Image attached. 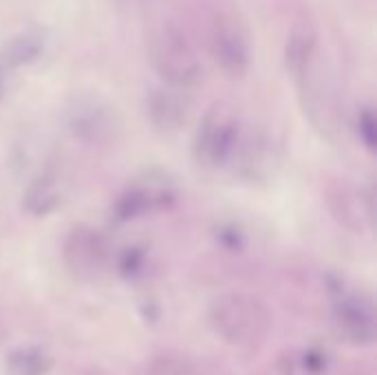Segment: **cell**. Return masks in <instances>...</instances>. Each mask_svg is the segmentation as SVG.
Here are the masks:
<instances>
[{"label": "cell", "instance_id": "cell-1", "mask_svg": "<svg viewBox=\"0 0 377 375\" xmlns=\"http://www.w3.org/2000/svg\"><path fill=\"white\" fill-rule=\"evenodd\" d=\"M207 325L214 336L234 349H259L271 329V313L249 294H221L207 307Z\"/></svg>", "mask_w": 377, "mask_h": 375}, {"label": "cell", "instance_id": "cell-2", "mask_svg": "<svg viewBox=\"0 0 377 375\" xmlns=\"http://www.w3.org/2000/svg\"><path fill=\"white\" fill-rule=\"evenodd\" d=\"M148 57L161 82L170 88L188 91L199 86L205 78L203 62L190 38L179 27L163 22L148 42Z\"/></svg>", "mask_w": 377, "mask_h": 375}, {"label": "cell", "instance_id": "cell-3", "mask_svg": "<svg viewBox=\"0 0 377 375\" xmlns=\"http://www.w3.org/2000/svg\"><path fill=\"white\" fill-rule=\"evenodd\" d=\"M245 146L243 126L236 111L228 104H214L197 128L192 142V157L205 170L234 166Z\"/></svg>", "mask_w": 377, "mask_h": 375}, {"label": "cell", "instance_id": "cell-4", "mask_svg": "<svg viewBox=\"0 0 377 375\" xmlns=\"http://www.w3.org/2000/svg\"><path fill=\"white\" fill-rule=\"evenodd\" d=\"M67 130L86 146H109L122 132V117L109 100L95 93H80L64 109Z\"/></svg>", "mask_w": 377, "mask_h": 375}, {"label": "cell", "instance_id": "cell-5", "mask_svg": "<svg viewBox=\"0 0 377 375\" xmlns=\"http://www.w3.org/2000/svg\"><path fill=\"white\" fill-rule=\"evenodd\" d=\"M207 49L217 67L228 78H243L249 69V40L232 16L217 13L207 29Z\"/></svg>", "mask_w": 377, "mask_h": 375}, {"label": "cell", "instance_id": "cell-6", "mask_svg": "<svg viewBox=\"0 0 377 375\" xmlns=\"http://www.w3.org/2000/svg\"><path fill=\"white\" fill-rule=\"evenodd\" d=\"M336 334L353 347H371L377 336L373 300L362 292H340L331 305Z\"/></svg>", "mask_w": 377, "mask_h": 375}, {"label": "cell", "instance_id": "cell-7", "mask_svg": "<svg viewBox=\"0 0 377 375\" xmlns=\"http://www.w3.org/2000/svg\"><path fill=\"white\" fill-rule=\"evenodd\" d=\"M144 113L155 130L163 135H172L190 122L192 100L186 91H179V88H153L144 100Z\"/></svg>", "mask_w": 377, "mask_h": 375}, {"label": "cell", "instance_id": "cell-8", "mask_svg": "<svg viewBox=\"0 0 377 375\" xmlns=\"http://www.w3.org/2000/svg\"><path fill=\"white\" fill-rule=\"evenodd\" d=\"M107 250L109 247L104 243L102 234H97V230L78 228L67 238L64 259L78 276L95 278L100 276V272H104V267H107V261H109Z\"/></svg>", "mask_w": 377, "mask_h": 375}, {"label": "cell", "instance_id": "cell-9", "mask_svg": "<svg viewBox=\"0 0 377 375\" xmlns=\"http://www.w3.org/2000/svg\"><path fill=\"white\" fill-rule=\"evenodd\" d=\"M172 199L174 192L168 188V184H137L117 199L115 210L119 219H139L150 212H157V210H163Z\"/></svg>", "mask_w": 377, "mask_h": 375}, {"label": "cell", "instance_id": "cell-10", "mask_svg": "<svg viewBox=\"0 0 377 375\" xmlns=\"http://www.w3.org/2000/svg\"><path fill=\"white\" fill-rule=\"evenodd\" d=\"M64 197H67V179L55 170H47L38 175L27 186L22 205L29 214L47 217L64 203Z\"/></svg>", "mask_w": 377, "mask_h": 375}, {"label": "cell", "instance_id": "cell-11", "mask_svg": "<svg viewBox=\"0 0 377 375\" xmlns=\"http://www.w3.org/2000/svg\"><path fill=\"white\" fill-rule=\"evenodd\" d=\"M47 49V38L38 29H22L13 34L0 49V67L7 73L22 67H32L44 55Z\"/></svg>", "mask_w": 377, "mask_h": 375}, {"label": "cell", "instance_id": "cell-12", "mask_svg": "<svg viewBox=\"0 0 377 375\" xmlns=\"http://www.w3.org/2000/svg\"><path fill=\"white\" fill-rule=\"evenodd\" d=\"M315 51H318V38L313 29L307 22L294 25L285 42V64L296 80L303 78L315 62Z\"/></svg>", "mask_w": 377, "mask_h": 375}, {"label": "cell", "instance_id": "cell-13", "mask_svg": "<svg viewBox=\"0 0 377 375\" xmlns=\"http://www.w3.org/2000/svg\"><path fill=\"white\" fill-rule=\"evenodd\" d=\"M53 369V355L38 344H22L5 360L7 375H49Z\"/></svg>", "mask_w": 377, "mask_h": 375}, {"label": "cell", "instance_id": "cell-14", "mask_svg": "<svg viewBox=\"0 0 377 375\" xmlns=\"http://www.w3.org/2000/svg\"><path fill=\"white\" fill-rule=\"evenodd\" d=\"M280 375H327L329 357L315 347H298L285 351L278 360Z\"/></svg>", "mask_w": 377, "mask_h": 375}, {"label": "cell", "instance_id": "cell-15", "mask_svg": "<svg viewBox=\"0 0 377 375\" xmlns=\"http://www.w3.org/2000/svg\"><path fill=\"white\" fill-rule=\"evenodd\" d=\"M331 210L349 228H362L364 219H371V207L364 205V197L351 186H338L331 194Z\"/></svg>", "mask_w": 377, "mask_h": 375}, {"label": "cell", "instance_id": "cell-16", "mask_svg": "<svg viewBox=\"0 0 377 375\" xmlns=\"http://www.w3.org/2000/svg\"><path fill=\"white\" fill-rule=\"evenodd\" d=\"M357 130L362 142L366 144L369 150H375V139H377V130H375V113L371 107H364L357 113Z\"/></svg>", "mask_w": 377, "mask_h": 375}, {"label": "cell", "instance_id": "cell-17", "mask_svg": "<svg viewBox=\"0 0 377 375\" xmlns=\"http://www.w3.org/2000/svg\"><path fill=\"white\" fill-rule=\"evenodd\" d=\"M5 91H7V71L0 67V97L5 95Z\"/></svg>", "mask_w": 377, "mask_h": 375}]
</instances>
